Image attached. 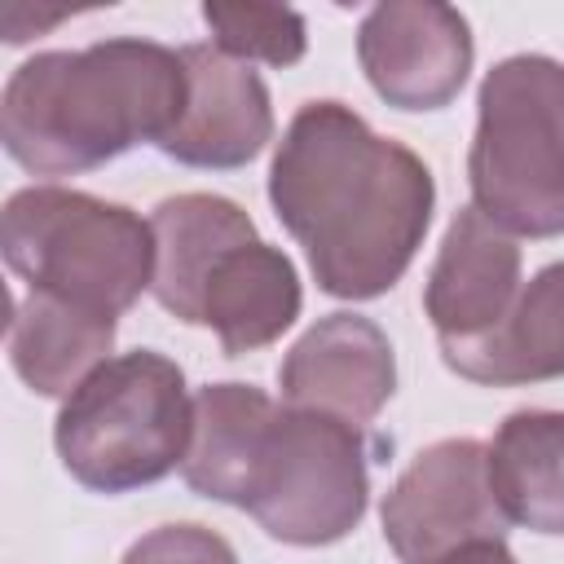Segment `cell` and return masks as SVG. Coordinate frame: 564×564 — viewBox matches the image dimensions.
<instances>
[{
  "mask_svg": "<svg viewBox=\"0 0 564 564\" xmlns=\"http://www.w3.org/2000/svg\"><path fill=\"white\" fill-rule=\"evenodd\" d=\"M115 348V317L31 291L13 313V370L40 397H70Z\"/></svg>",
  "mask_w": 564,
  "mask_h": 564,
  "instance_id": "obj_17",
  "label": "cell"
},
{
  "mask_svg": "<svg viewBox=\"0 0 564 564\" xmlns=\"http://www.w3.org/2000/svg\"><path fill=\"white\" fill-rule=\"evenodd\" d=\"M278 388L291 410H317L348 427H366L397 392V357L370 317L326 313L282 357Z\"/></svg>",
  "mask_w": 564,
  "mask_h": 564,
  "instance_id": "obj_10",
  "label": "cell"
},
{
  "mask_svg": "<svg viewBox=\"0 0 564 564\" xmlns=\"http://www.w3.org/2000/svg\"><path fill=\"white\" fill-rule=\"evenodd\" d=\"M70 9H26V4H0V44H26L35 35H48L62 26Z\"/></svg>",
  "mask_w": 564,
  "mask_h": 564,
  "instance_id": "obj_20",
  "label": "cell"
},
{
  "mask_svg": "<svg viewBox=\"0 0 564 564\" xmlns=\"http://www.w3.org/2000/svg\"><path fill=\"white\" fill-rule=\"evenodd\" d=\"M560 317H564V269L546 264L538 269L533 282L520 286L511 313L498 326L463 344H441V357L454 375L485 388L542 383L564 370Z\"/></svg>",
  "mask_w": 564,
  "mask_h": 564,
  "instance_id": "obj_13",
  "label": "cell"
},
{
  "mask_svg": "<svg viewBox=\"0 0 564 564\" xmlns=\"http://www.w3.org/2000/svg\"><path fill=\"white\" fill-rule=\"evenodd\" d=\"M520 247L476 207H458L423 286L436 344H463L498 326L520 295Z\"/></svg>",
  "mask_w": 564,
  "mask_h": 564,
  "instance_id": "obj_11",
  "label": "cell"
},
{
  "mask_svg": "<svg viewBox=\"0 0 564 564\" xmlns=\"http://www.w3.org/2000/svg\"><path fill=\"white\" fill-rule=\"evenodd\" d=\"M471 207L511 238L564 229V70L546 53L502 57L476 97Z\"/></svg>",
  "mask_w": 564,
  "mask_h": 564,
  "instance_id": "obj_3",
  "label": "cell"
},
{
  "mask_svg": "<svg viewBox=\"0 0 564 564\" xmlns=\"http://www.w3.org/2000/svg\"><path fill=\"white\" fill-rule=\"evenodd\" d=\"M185 106L176 48L97 40L26 57L0 93V145L31 176H79L141 141H163Z\"/></svg>",
  "mask_w": 564,
  "mask_h": 564,
  "instance_id": "obj_2",
  "label": "cell"
},
{
  "mask_svg": "<svg viewBox=\"0 0 564 564\" xmlns=\"http://www.w3.org/2000/svg\"><path fill=\"white\" fill-rule=\"evenodd\" d=\"M370 502L366 441L357 427L317 410H273L242 511L286 546H330L348 538Z\"/></svg>",
  "mask_w": 564,
  "mask_h": 564,
  "instance_id": "obj_6",
  "label": "cell"
},
{
  "mask_svg": "<svg viewBox=\"0 0 564 564\" xmlns=\"http://www.w3.org/2000/svg\"><path fill=\"white\" fill-rule=\"evenodd\" d=\"M273 410V397L256 383L229 379L198 388V397H189V445L181 458L185 485L212 502L242 507L247 476Z\"/></svg>",
  "mask_w": 564,
  "mask_h": 564,
  "instance_id": "obj_15",
  "label": "cell"
},
{
  "mask_svg": "<svg viewBox=\"0 0 564 564\" xmlns=\"http://www.w3.org/2000/svg\"><path fill=\"white\" fill-rule=\"evenodd\" d=\"M564 419L560 410H516L485 445V485L507 524L564 533Z\"/></svg>",
  "mask_w": 564,
  "mask_h": 564,
  "instance_id": "obj_16",
  "label": "cell"
},
{
  "mask_svg": "<svg viewBox=\"0 0 564 564\" xmlns=\"http://www.w3.org/2000/svg\"><path fill=\"white\" fill-rule=\"evenodd\" d=\"M13 313H18V308H13V295H9V282L0 278V335H4L9 326H13Z\"/></svg>",
  "mask_w": 564,
  "mask_h": 564,
  "instance_id": "obj_22",
  "label": "cell"
},
{
  "mask_svg": "<svg viewBox=\"0 0 564 564\" xmlns=\"http://www.w3.org/2000/svg\"><path fill=\"white\" fill-rule=\"evenodd\" d=\"M150 238H154V273L150 291L154 300L181 317L185 326L198 322V291L207 269L238 242L260 238L251 216L220 194H176L163 198L150 216Z\"/></svg>",
  "mask_w": 564,
  "mask_h": 564,
  "instance_id": "obj_14",
  "label": "cell"
},
{
  "mask_svg": "<svg viewBox=\"0 0 564 564\" xmlns=\"http://www.w3.org/2000/svg\"><path fill=\"white\" fill-rule=\"evenodd\" d=\"M203 22L212 31V48L247 66H295L308 48L304 18L286 4H203Z\"/></svg>",
  "mask_w": 564,
  "mask_h": 564,
  "instance_id": "obj_18",
  "label": "cell"
},
{
  "mask_svg": "<svg viewBox=\"0 0 564 564\" xmlns=\"http://www.w3.org/2000/svg\"><path fill=\"white\" fill-rule=\"evenodd\" d=\"M300 304L304 291L291 256L264 238H251L229 247L207 269L194 326H212L225 357H242L282 339V330H291L300 317Z\"/></svg>",
  "mask_w": 564,
  "mask_h": 564,
  "instance_id": "obj_12",
  "label": "cell"
},
{
  "mask_svg": "<svg viewBox=\"0 0 564 564\" xmlns=\"http://www.w3.org/2000/svg\"><path fill=\"white\" fill-rule=\"evenodd\" d=\"M379 520L401 564H423L476 538H502L507 520L485 485V445L471 436H449L419 449L383 494Z\"/></svg>",
  "mask_w": 564,
  "mask_h": 564,
  "instance_id": "obj_7",
  "label": "cell"
},
{
  "mask_svg": "<svg viewBox=\"0 0 564 564\" xmlns=\"http://www.w3.org/2000/svg\"><path fill=\"white\" fill-rule=\"evenodd\" d=\"M176 57L185 70V106L159 150L185 167L212 172L251 163L273 141V106L264 79L212 44H185Z\"/></svg>",
  "mask_w": 564,
  "mask_h": 564,
  "instance_id": "obj_9",
  "label": "cell"
},
{
  "mask_svg": "<svg viewBox=\"0 0 564 564\" xmlns=\"http://www.w3.org/2000/svg\"><path fill=\"white\" fill-rule=\"evenodd\" d=\"M471 26L436 0H383L357 26V62L397 110L449 106L471 70Z\"/></svg>",
  "mask_w": 564,
  "mask_h": 564,
  "instance_id": "obj_8",
  "label": "cell"
},
{
  "mask_svg": "<svg viewBox=\"0 0 564 564\" xmlns=\"http://www.w3.org/2000/svg\"><path fill=\"white\" fill-rule=\"evenodd\" d=\"M62 467L93 494H132L181 467L189 445V392L172 357L154 348L106 357L57 410Z\"/></svg>",
  "mask_w": 564,
  "mask_h": 564,
  "instance_id": "obj_5",
  "label": "cell"
},
{
  "mask_svg": "<svg viewBox=\"0 0 564 564\" xmlns=\"http://www.w3.org/2000/svg\"><path fill=\"white\" fill-rule=\"evenodd\" d=\"M423 564H516V555L507 551L502 538H476V542H463V546H449Z\"/></svg>",
  "mask_w": 564,
  "mask_h": 564,
  "instance_id": "obj_21",
  "label": "cell"
},
{
  "mask_svg": "<svg viewBox=\"0 0 564 564\" xmlns=\"http://www.w3.org/2000/svg\"><path fill=\"white\" fill-rule=\"evenodd\" d=\"M0 260L53 300L119 317L150 291L154 238L123 203L66 185H26L0 203Z\"/></svg>",
  "mask_w": 564,
  "mask_h": 564,
  "instance_id": "obj_4",
  "label": "cell"
},
{
  "mask_svg": "<svg viewBox=\"0 0 564 564\" xmlns=\"http://www.w3.org/2000/svg\"><path fill=\"white\" fill-rule=\"evenodd\" d=\"M119 564H238L234 546L203 524H159L141 533Z\"/></svg>",
  "mask_w": 564,
  "mask_h": 564,
  "instance_id": "obj_19",
  "label": "cell"
},
{
  "mask_svg": "<svg viewBox=\"0 0 564 564\" xmlns=\"http://www.w3.org/2000/svg\"><path fill=\"white\" fill-rule=\"evenodd\" d=\"M269 203L335 300H375L414 264L436 181L427 163L379 137L344 101H308L269 163Z\"/></svg>",
  "mask_w": 564,
  "mask_h": 564,
  "instance_id": "obj_1",
  "label": "cell"
}]
</instances>
